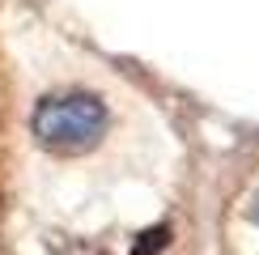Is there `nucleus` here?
<instances>
[{
    "instance_id": "nucleus-2",
    "label": "nucleus",
    "mask_w": 259,
    "mask_h": 255,
    "mask_svg": "<svg viewBox=\"0 0 259 255\" xmlns=\"http://www.w3.org/2000/svg\"><path fill=\"white\" fill-rule=\"evenodd\" d=\"M251 217H255V221H259V196H255V204H251Z\"/></svg>"
},
{
    "instance_id": "nucleus-1",
    "label": "nucleus",
    "mask_w": 259,
    "mask_h": 255,
    "mask_svg": "<svg viewBox=\"0 0 259 255\" xmlns=\"http://www.w3.org/2000/svg\"><path fill=\"white\" fill-rule=\"evenodd\" d=\"M106 102L94 98V94H51L34 106L30 115V132L34 141L47 149V153H60V157H77V153H90L94 145L106 136Z\"/></svg>"
}]
</instances>
